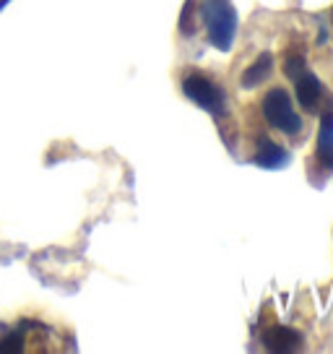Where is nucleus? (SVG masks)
Masks as SVG:
<instances>
[{
	"label": "nucleus",
	"instance_id": "f257e3e1",
	"mask_svg": "<svg viewBox=\"0 0 333 354\" xmlns=\"http://www.w3.org/2000/svg\"><path fill=\"white\" fill-rule=\"evenodd\" d=\"M200 21L206 26L209 42L219 53H229L237 37V11H234L232 0H203L200 3Z\"/></svg>",
	"mask_w": 333,
	"mask_h": 354
},
{
	"label": "nucleus",
	"instance_id": "6e6552de",
	"mask_svg": "<svg viewBox=\"0 0 333 354\" xmlns=\"http://www.w3.org/2000/svg\"><path fill=\"white\" fill-rule=\"evenodd\" d=\"M271 73H274V55H271V53H263V55L258 57L256 63L242 73V86L245 88L260 86Z\"/></svg>",
	"mask_w": 333,
	"mask_h": 354
},
{
	"label": "nucleus",
	"instance_id": "f8f14e48",
	"mask_svg": "<svg viewBox=\"0 0 333 354\" xmlns=\"http://www.w3.org/2000/svg\"><path fill=\"white\" fill-rule=\"evenodd\" d=\"M331 24H333V11H331Z\"/></svg>",
	"mask_w": 333,
	"mask_h": 354
},
{
	"label": "nucleus",
	"instance_id": "20e7f679",
	"mask_svg": "<svg viewBox=\"0 0 333 354\" xmlns=\"http://www.w3.org/2000/svg\"><path fill=\"white\" fill-rule=\"evenodd\" d=\"M302 333L294 331V328H289V326H271L263 331V346H266L268 352H297L302 349Z\"/></svg>",
	"mask_w": 333,
	"mask_h": 354
},
{
	"label": "nucleus",
	"instance_id": "1a4fd4ad",
	"mask_svg": "<svg viewBox=\"0 0 333 354\" xmlns=\"http://www.w3.org/2000/svg\"><path fill=\"white\" fill-rule=\"evenodd\" d=\"M196 13H198V8H196V0H188V3H185V8H182V13H180V32L185 34V37H190V34L198 29Z\"/></svg>",
	"mask_w": 333,
	"mask_h": 354
},
{
	"label": "nucleus",
	"instance_id": "39448f33",
	"mask_svg": "<svg viewBox=\"0 0 333 354\" xmlns=\"http://www.w3.org/2000/svg\"><path fill=\"white\" fill-rule=\"evenodd\" d=\"M294 91H297V102L305 112H318L323 100V84L318 81L315 73L302 71L300 76L294 78Z\"/></svg>",
	"mask_w": 333,
	"mask_h": 354
},
{
	"label": "nucleus",
	"instance_id": "423d86ee",
	"mask_svg": "<svg viewBox=\"0 0 333 354\" xmlns=\"http://www.w3.org/2000/svg\"><path fill=\"white\" fill-rule=\"evenodd\" d=\"M253 162H256L258 167H266V169H278V167L289 165V154L284 146H278L276 141H271L268 136H260Z\"/></svg>",
	"mask_w": 333,
	"mask_h": 354
},
{
	"label": "nucleus",
	"instance_id": "f03ea898",
	"mask_svg": "<svg viewBox=\"0 0 333 354\" xmlns=\"http://www.w3.org/2000/svg\"><path fill=\"white\" fill-rule=\"evenodd\" d=\"M260 110H263V118L274 131L287 133V136H297L302 131V118L294 112L292 97L284 88L276 86L266 91V97L260 102Z\"/></svg>",
	"mask_w": 333,
	"mask_h": 354
},
{
	"label": "nucleus",
	"instance_id": "0eeeda50",
	"mask_svg": "<svg viewBox=\"0 0 333 354\" xmlns=\"http://www.w3.org/2000/svg\"><path fill=\"white\" fill-rule=\"evenodd\" d=\"M318 159L328 169H333V100H328L323 112L321 133H318Z\"/></svg>",
	"mask_w": 333,
	"mask_h": 354
},
{
	"label": "nucleus",
	"instance_id": "7ed1b4c3",
	"mask_svg": "<svg viewBox=\"0 0 333 354\" xmlns=\"http://www.w3.org/2000/svg\"><path fill=\"white\" fill-rule=\"evenodd\" d=\"M182 94H185L193 104H198L200 110H206L209 115H213V118L224 115L227 100H224L222 86H216L211 78L198 73V71H190V73L182 76Z\"/></svg>",
	"mask_w": 333,
	"mask_h": 354
},
{
	"label": "nucleus",
	"instance_id": "9b49d317",
	"mask_svg": "<svg viewBox=\"0 0 333 354\" xmlns=\"http://www.w3.org/2000/svg\"><path fill=\"white\" fill-rule=\"evenodd\" d=\"M6 3H8V0H0V8H3V6H6Z\"/></svg>",
	"mask_w": 333,
	"mask_h": 354
},
{
	"label": "nucleus",
	"instance_id": "9d476101",
	"mask_svg": "<svg viewBox=\"0 0 333 354\" xmlns=\"http://www.w3.org/2000/svg\"><path fill=\"white\" fill-rule=\"evenodd\" d=\"M284 71H287V76L289 78H297L305 71V57L302 55H292L287 60V66H284Z\"/></svg>",
	"mask_w": 333,
	"mask_h": 354
}]
</instances>
